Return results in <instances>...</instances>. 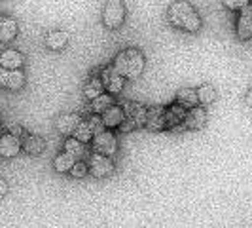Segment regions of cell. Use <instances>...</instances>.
I'll list each match as a JSON object with an SVG mask.
<instances>
[{
  "label": "cell",
  "mask_w": 252,
  "mask_h": 228,
  "mask_svg": "<svg viewBox=\"0 0 252 228\" xmlns=\"http://www.w3.org/2000/svg\"><path fill=\"white\" fill-rule=\"evenodd\" d=\"M169 23L186 33H197L201 29V17L189 2H173L169 8Z\"/></svg>",
  "instance_id": "obj_1"
},
{
  "label": "cell",
  "mask_w": 252,
  "mask_h": 228,
  "mask_svg": "<svg viewBox=\"0 0 252 228\" xmlns=\"http://www.w3.org/2000/svg\"><path fill=\"white\" fill-rule=\"evenodd\" d=\"M114 71L122 78H129V80H137L142 73H144V55L140 53L137 48H127V50L120 51L116 55V61H114Z\"/></svg>",
  "instance_id": "obj_2"
},
{
  "label": "cell",
  "mask_w": 252,
  "mask_h": 228,
  "mask_svg": "<svg viewBox=\"0 0 252 228\" xmlns=\"http://www.w3.org/2000/svg\"><path fill=\"white\" fill-rule=\"evenodd\" d=\"M122 109H124V114H126V122L122 124L120 129L133 131V129L146 126V109L142 105H139V103H126Z\"/></svg>",
  "instance_id": "obj_3"
},
{
  "label": "cell",
  "mask_w": 252,
  "mask_h": 228,
  "mask_svg": "<svg viewBox=\"0 0 252 228\" xmlns=\"http://www.w3.org/2000/svg\"><path fill=\"white\" fill-rule=\"evenodd\" d=\"M126 19V4L120 0H110L104 4L102 10V23L108 29H120Z\"/></svg>",
  "instance_id": "obj_4"
},
{
  "label": "cell",
  "mask_w": 252,
  "mask_h": 228,
  "mask_svg": "<svg viewBox=\"0 0 252 228\" xmlns=\"http://www.w3.org/2000/svg\"><path fill=\"white\" fill-rule=\"evenodd\" d=\"M88 169L93 177L102 179V177L112 175L114 169H116V165H114V162L108 158V156H102V154H91V156H89V162H88Z\"/></svg>",
  "instance_id": "obj_5"
},
{
  "label": "cell",
  "mask_w": 252,
  "mask_h": 228,
  "mask_svg": "<svg viewBox=\"0 0 252 228\" xmlns=\"http://www.w3.org/2000/svg\"><path fill=\"white\" fill-rule=\"evenodd\" d=\"M93 149L95 154H102V156H114L118 152V141L112 131H102L99 135L93 137Z\"/></svg>",
  "instance_id": "obj_6"
},
{
  "label": "cell",
  "mask_w": 252,
  "mask_h": 228,
  "mask_svg": "<svg viewBox=\"0 0 252 228\" xmlns=\"http://www.w3.org/2000/svg\"><path fill=\"white\" fill-rule=\"evenodd\" d=\"M84 120H82V116L76 113H64L61 114L57 120H55V127H57V131L64 135L66 139L68 137H72L74 135V131L78 129V126L82 124Z\"/></svg>",
  "instance_id": "obj_7"
},
{
  "label": "cell",
  "mask_w": 252,
  "mask_h": 228,
  "mask_svg": "<svg viewBox=\"0 0 252 228\" xmlns=\"http://www.w3.org/2000/svg\"><path fill=\"white\" fill-rule=\"evenodd\" d=\"M99 78L102 82V88L108 91V95H116L124 89V78L114 71V67H104Z\"/></svg>",
  "instance_id": "obj_8"
},
{
  "label": "cell",
  "mask_w": 252,
  "mask_h": 228,
  "mask_svg": "<svg viewBox=\"0 0 252 228\" xmlns=\"http://www.w3.org/2000/svg\"><path fill=\"white\" fill-rule=\"evenodd\" d=\"M237 38L241 40L252 38V4L241 10V15L237 19Z\"/></svg>",
  "instance_id": "obj_9"
},
{
  "label": "cell",
  "mask_w": 252,
  "mask_h": 228,
  "mask_svg": "<svg viewBox=\"0 0 252 228\" xmlns=\"http://www.w3.org/2000/svg\"><path fill=\"white\" fill-rule=\"evenodd\" d=\"M184 118H186V111L177 103L171 105L169 109H165V124L169 129H182Z\"/></svg>",
  "instance_id": "obj_10"
},
{
  "label": "cell",
  "mask_w": 252,
  "mask_h": 228,
  "mask_svg": "<svg viewBox=\"0 0 252 228\" xmlns=\"http://www.w3.org/2000/svg\"><path fill=\"white\" fill-rule=\"evenodd\" d=\"M146 127L150 131H161L167 127L165 124V109L163 107H150L146 111Z\"/></svg>",
  "instance_id": "obj_11"
},
{
  "label": "cell",
  "mask_w": 252,
  "mask_h": 228,
  "mask_svg": "<svg viewBox=\"0 0 252 228\" xmlns=\"http://www.w3.org/2000/svg\"><path fill=\"white\" fill-rule=\"evenodd\" d=\"M21 141L17 137H13L12 133H6L0 137V156L4 158H15L21 152Z\"/></svg>",
  "instance_id": "obj_12"
},
{
  "label": "cell",
  "mask_w": 252,
  "mask_h": 228,
  "mask_svg": "<svg viewBox=\"0 0 252 228\" xmlns=\"http://www.w3.org/2000/svg\"><path fill=\"white\" fill-rule=\"evenodd\" d=\"M205 126H207V113L203 107H195L191 111H186V118H184L186 129H203Z\"/></svg>",
  "instance_id": "obj_13"
},
{
  "label": "cell",
  "mask_w": 252,
  "mask_h": 228,
  "mask_svg": "<svg viewBox=\"0 0 252 228\" xmlns=\"http://www.w3.org/2000/svg\"><path fill=\"white\" fill-rule=\"evenodd\" d=\"M101 120L104 127H122V124L126 122V114H124V109L114 105L110 107L106 113L101 114Z\"/></svg>",
  "instance_id": "obj_14"
},
{
  "label": "cell",
  "mask_w": 252,
  "mask_h": 228,
  "mask_svg": "<svg viewBox=\"0 0 252 228\" xmlns=\"http://www.w3.org/2000/svg\"><path fill=\"white\" fill-rule=\"evenodd\" d=\"M23 65V55L17 50H4L0 53V67L6 71H19Z\"/></svg>",
  "instance_id": "obj_15"
},
{
  "label": "cell",
  "mask_w": 252,
  "mask_h": 228,
  "mask_svg": "<svg viewBox=\"0 0 252 228\" xmlns=\"http://www.w3.org/2000/svg\"><path fill=\"white\" fill-rule=\"evenodd\" d=\"M177 105H180L184 111L188 109V111H191V109H195L197 105H199V99H197V91L191 88H184L180 89L177 93Z\"/></svg>",
  "instance_id": "obj_16"
},
{
  "label": "cell",
  "mask_w": 252,
  "mask_h": 228,
  "mask_svg": "<svg viewBox=\"0 0 252 228\" xmlns=\"http://www.w3.org/2000/svg\"><path fill=\"white\" fill-rule=\"evenodd\" d=\"M17 37V23L12 17L0 15V42H10Z\"/></svg>",
  "instance_id": "obj_17"
},
{
  "label": "cell",
  "mask_w": 252,
  "mask_h": 228,
  "mask_svg": "<svg viewBox=\"0 0 252 228\" xmlns=\"http://www.w3.org/2000/svg\"><path fill=\"white\" fill-rule=\"evenodd\" d=\"M66 44H68V33H64V31H53L46 37V46L53 51L64 50Z\"/></svg>",
  "instance_id": "obj_18"
},
{
  "label": "cell",
  "mask_w": 252,
  "mask_h": 228,
  "mask_svg": "<svg viewBox=\"0 0 252 228\" xmlns=\"http://www.w3.org/2000/svg\"><path fill=\"white\" fill-rule=\"evenodd\" d=\"M21 147L25 149L27 154L38 156V154H42L44 149H46V141L42 139V137H38V135H27L25 141L21 143Z\"/></svg>",
  "instance_id": "obj_19"
},
{
  "label": "cell",
  "mask_w": 252,
  "mask_h": 228,
  "mask_svg": "<svg viewBox=\"0 0 252 228\" xmlns=\"http://www.w3.org/2000/svg\"><path fill=\"white\" fill-rule=\"evenodd\" d=\"M64 152L68 156H72L74 160H80V158L86 156V145L80 143V141H76L74 137H68V139L64 141Z\"/></svg>",
  "instance_id": "obj_20"
},
{
  "label": "cell",
  "mask_w": 252,
  "mask_h": 228,
  "mask_svg": "<svg viewBox=\"0 0 252 228\" xmlns=\"http://www.w3.org/2000/svg\"><path fill=\"white\" fill-rule=\"evenodd\" d=\"M102 82L99 76H91L88 82H86V88H84V93H86V97L88 99H97V97H101L102 95Z\"/></svg>",
  "instance_id": "obj_21"
},
{
  "label": "cell",
  "mask_w": 252,
  "mask_h": 228,
  "mask_svg": "<svg viewBox=\"0 0 252 228\" xmlns=\"http://www.w3.org/2000/svg\"><path fill=\"white\" fill-rule=\"evenodd\" d=\"M197 91V99H199V105L203 107H209V105H213L216 101V97H218V93H216V89L211 86V84H203L199 89H195Z\"/></svg>",
  "instance_id": "obj_22"
},
{
  "label": "cell",
  "mask_w": 252,
  "mask_h": 228,
  "mask_svg": "<svg viewBox=\"0 0 252 228\" xmlns=\"http://www.w3.org/2000/svg\"><path fill=\"white\" fill-rule=\"evenodd\" d=\"M74 164H76V160L72 156H68L66 152L57 154L55 160H53V167H55L57 173H66V171H70V169L74 167Z\"/></svg>",
  "instance_id": "obj_23"
},
{
  "label": "cell",
  "mask_w": 252,
  "mask_h": 228,
  "mask_svg": "<svg viewBox=\"0 0 252 228\" xmlns=\"http://www.w3.org/2000/svg\"><path fill=\"white\" fill-rule=\"evenodd\" d=\"M110 107H114V97L112 95H108V93H102L101 97H97V99L91 101V107H89V109L99 116V114L106 113Z\"/></svg>",
  "instance_id": "obj_24"
},
{
  "label": "cell",
  "mask_w": 252,
  "mask_h": 228,
  "mask_svg": "<svg viewBox=\"0 0 252 228\" xmlns=\"http://www.w3.org/2000/svg\"><path fill=\"white\" fill-rule=\"evenodd\" d=\"M23 86H25V75L21 71H8V78H6V86L4 88L17 91Z\"/></svg>",
  "instance_id": "obj_25"
},
{
  "label": "cell",
  "mask_w": 252,
  "mask_h": 228,
  "mask_svg": "<svg viewBox=\"0 0 252 228\" xmlns=\"http://www.w3.org/2000/svg\"><path fill=\"white\" fill-rule=\"evenodd\" d=\"M76 141H80V143H89V141L93 139V133H91V129H89V126H88V122L84 120L80 126H78V129L74 131V135H72Z\"/></svg>",
  "instance_id": "obj_26"
},
{
  "label": "cell",
  "mask_w": 252,
  "mask_h": 228,
  "mask_svg": "<svg viewBox=\"0 0 252 228\" xmlns=\"http://www.w3.org/2000/svg\"><path fill=\"white\" fill-rule=\"evenodd\" d=\"M86 122H88V126H89V129H91V133H93V137L99 135V133H102V131H106V129H104V124H102V120H101V116H97V114H91Z\"/></svg>",
  "instance_id": "obj_27"
},
{
  "label": "cell",
  "mask_w": 252,
  "mask_h": 228,
  "mask_svg": "<svg viewBox=\"0 0 252 228\" xmlns=\"http://www.w3.org/2000/svg\"><path fill=\"white\" fill-rule=\"evenodd\" d=\"M88 171H89L88 164H84V162H76L74 167L70 169V175H72L74 179H82V177H86Z\"/></svg>",
  "instance_id": "obj_28"
},
{
  "label": "cell",
  "mask_w": 252,
  "mask_h": 228,
  "mask_svg": "<svg viewBox=\"0 0 252 228\" xmlns=\"http://www.w3.org/2000/svg\"><path fill=\"white\" fill-rule=\"evenodd\" d=\"M229 10H243V8H247L251 2H247V0H226L224 2Z\"/></svg>",
  "instance_id": "obj_29"
},
{
  "label": "cell",
  "mask_w": 252,
  "mask_h": 228,
  "mask_svg": "<svg viewBox=\"0 0 252 228\" xmlns=\"http://www.w3.org/2000/svg\"><path fill=\"white\" fill-rule=\"evenodd\" d=\"M6 192H8V183L4 179H0V198L6 196Z\"/></svg>",
  "instance_id": "obj_30"
},
{
  "label": "cell",
  "mask_w": 252,
  "mask_h": 228,
  "mask_svg": "<svg viewBox=\"0 0 252 228\" xmlns=\"http://www.w3.org/2000/svg\"><path fill=\"white\" fill-rule=\"evenodd\" d=\"M245 103H247V105H249V107L252 109V89L249 91V93H247V97H245Z\"/></svg>",
  "instance_id": "obj_31"
},
{
  "label": "cell",
  "mask_w": 252,
  "mask_h": 228,
  "mask_svg": "<svg viewBox=\"0 0 252 228\" xmlns=\"http://www.w3.org/2000/svg\"><path fill=\"white\" fill-rule=\"evenodd\" d=\"M0 137H2V135H0Z\"/></svg>",
  "instance_id": "obj_32"
}]
</instances>
